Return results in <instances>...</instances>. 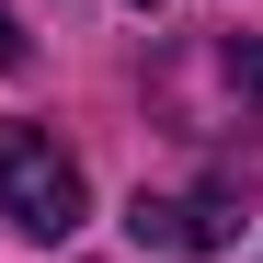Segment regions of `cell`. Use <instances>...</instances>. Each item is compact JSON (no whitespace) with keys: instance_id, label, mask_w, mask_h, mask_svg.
I'll use <instances>...</instances> for the list:
<instances>
[{"instance_id":"6da1fadb","label":"cell","mask_w":263,"mask_h":263,"mask_svg":"<svg viewBox=\"0 0 263 263\" xmlns=\"http://www.w3.org/2000/svg\"><path fill=\"white\" fill-rule=\"evenodd\" d=\"M80 160L46 138V126H0V229H23V240H69L80 229Z\"/></svg>"},{"instance_id":"7a4b0ae2","label":"cell","mask_w":263,"mask_h":263,"mask_svg":"<svg viewBox=\"0 0 263 263\" xmlns=\"http://www.w3.org/2000/svg\"><path fill=\"white\" fill-rule=\"evenodd\" d=\"M229 229H240L229 195H138V206H126V240H138V252H217Z\"/></svg>"},{"instance_id":"3957f363","label":"cell","mask_w":263,"mask_h":263,"mask_svg":"<svg viewBox=\"0 0 263 263\" xmlns=\"http://www.w3.org/2000/svg\"><path fill=\"white\" fill-rule=\"evenodd\" d=\"M0 69H23V23L12 12H0Z\"/></svg>"},{"instance_id":"277c9868","label":"cell","mask_w":263,"mask_h":263,"mask_svg":"<svg viewBox=\"0 0 263 263\" xmlns=\"http://www.w3.org/2000/svg\"><path fill=\"white\" fill-rule=\"evenodd\" d=\"M229 80H252V92H263V46H240V58H229Z\"/></svg>"},{"instance_id":"5b68a950","label":"cell","mask_w":263,"mask_h":263,"mask_svg":"<svg viewBox=\"0 0 263 263\" xmlns=\"http://www.w3.org/2000/svg\"><path fill=\"white\" fill-rule=\"evenodd\" d=\"M138 12H160V0H138Z\"/></svg>"}]
</instances>
